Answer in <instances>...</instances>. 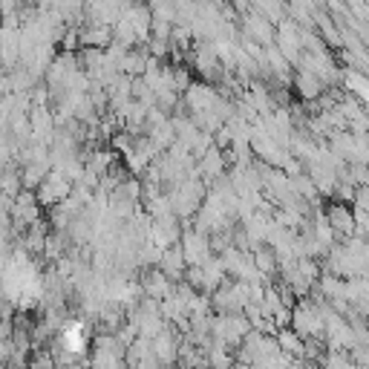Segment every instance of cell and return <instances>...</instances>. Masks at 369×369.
Returning <instances> with one entry per match:
<instances>
[{
    "label": "cell",
    "instance_id": "cell-1",
    "mask_svg": "<svg viewBox=\"0 0 369 369\" xmlns=\"http://www.w3.org/2000/svg\"><path fill=\"white\" fill-rule=\"evenodd\" d=\"M90 346V332H87V323L72 318V320H64L61 323V332H58V349L69 352L72 358L76 355H84Z\"/></svg>",
    "mask_w": 369,
    "mask_h": 369
},
{
    "label": "cell",
    "instance_id": "cell-2",
    "mask_svg": "<svg viewBox=\"0 0 369 369\" xmlns=\"http://www.w3.org/2000/svg\"><path fill=\"white\" fill-rule=\"evenodd\" d=\"M326 219L338 237H352L358 231V219H355V208H346L343 202H335L326 211Z\"/></svg>",
    "mask_w": 369,
    "mask_h": 369
},
{
    "label": "cell",
    "instance_id": "cell-3",
    "mask_svg": "<svg viewBox=\"0 0 369 369\" xmlns=\"http://www.w3.org/2000/svg\"><path fill=\"white\" fill-rule=\"evenodd\" d=\"M151 343H153V360H156L159 366H171V363L182 355V349L176 346V340H173V335H171L168 329H165L159 338H153Z\"/></svg>",
    "mask_w": 369,
    "mask_h": 369
},
{
    "label": "cell",
    "instance_id": "cell-4",
    "mask_svg": "<svg viewBox=\"0 0 369 369\" xmlns=\"http://www.w3.org/2000/svg\"><path fill=\"white\" fill-rule=\"evenodd\" d=\"M323 79H318V76H312V72H298L294 76V90H298V96L303 98V101H315V98H320V93H323Z\"/></svg>",
    "mask_w": 369,
    "mask_h": 369
},
{
    "label": "cell",
    "instance_id": "cell-5",
    "mask_svg": "<svg viewBox=\"0 0 369 369\" xmlns=\"http://www.w3.org/2000/svg\"><path fill=\"white\" fill-rule=\"evenodd\" d=\"M346 87L352 93H358L363 101H369V81L363 76H358V72H349V76H346Z\"/></svg>",
    "mask_w": 369,
    "mask_h": 369
}]
</instances>
